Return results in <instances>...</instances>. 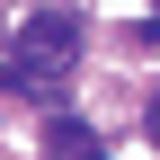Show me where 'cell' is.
Segmentation results:
<instances>
[{"mask_svg":"<svg viewBox=\"0 0 160 160\" xmlns=\"http://www.w3.org/2000/svg\"><path fill=\"white\" fill-rule=\"evenodd\" d=\"M27 53H45V62H53V53H80V18L36 9V18H27Z\"/></svg>","mask_w":160,"mask_h":160,"instance_id":"6da1fadb","label":"cell"},{"mask_svg":"<svg viewBox=\"0 0 160 160\" xmlns=\"http://www.w3.org/2000/svg\"><path fill=\"white\" fill-rule=\"evenodd\" d=\"M80 160H98V151H80Z\"/></svg>","mask_w":160,"mask_h":160,"instance_id":"277c9868","label":"cell"},{"mask_svg":"<svg viewBox=\"0 0 160 160\" xmlns=\"http://www.w3.org/2000/svg\"><path fill=\"white\" fill-rule=\"evenodd\" d=\"M45 151L53 160H80V151H89V125H80V116H53V125H45Z\"/></svg>","mask_w":160,"mask_h":160,"instance_id":"7a4b0ae2","label":"cell"},{"mask_svg":"<svg viewBox=\"0 0 160 160\" xmlns=\"http://www.w3.org/2000/svg\"><path fill=\"white\" fill-rule=\"evenodd\" d=\"M151 142H160V107H151Z\"/></svg>","mask_w":160,"mask_h":160,"instance_id":"3957f363","label":"cell"}]
</instances>
